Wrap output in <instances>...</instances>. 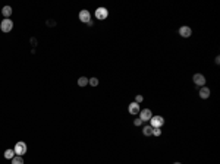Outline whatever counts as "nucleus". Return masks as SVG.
<instances>
[{"instance_id": "1", "label": "nucleus", "mask_w": 220, "mask_h": 164, "mask_svg": "<svg viewBox=\"0 0 220 164\" xmlns=\"http://www.w3.org/2000/svg\"><path fill=\"white\" fill-rule=\"evenodd\" d=\"M26 149H28V147H26V144L24 142V141L16 142V144H15V148H13L15 155H21V157H24L26 154Z\"/></svg>"}, {"instance_id": "2", "label": "nucleus", "mask_w": 220, "mask_h": 164, "mask_svg": "<svg viewBox=\"0 0 220 164\" xmlns=\"http://www.w3.org/2000/svg\"><path fill=\"white\" fill-rule=\"evenodd\" d=\"M94 16H95V19H98V21H104V19H107V16H109V10L106 8H97L95 12H94Z\"/></svg>"}, {"instance_id": "3", "label": "nucleus", "mask_w": 220, "mask_h": 164, "mask_svg": "<svg viewBox=\"0 0 220 164\" xmlns=\"http://www.w3.org/2000/svg\"><path fill=\"white\" fill-rule=\"evenodd\" d=\"M0 29H2V32H10V31L13 29L12 19H3V21L0 22Z\"/></svg>"}, {"instance_id": "4", "label": "nucleus", "mask_w": 220, "mask_h": 164, "mask_svg": "<svg viewBox=\"0 0 220 164\" xmlns=\"http://www.w3.org/2000/svg\"><path fill=\"white\" fill-rule=\"evenodd\" d=\"M150 123H151L150 125L151 128H163L164 126V117L163 116H153Z\"/></svg>"}, {"instance_id": "5", "label": "nucleus", "mask_w": 220, "mask_h": 164, "mask_svg": "<svg viewBox=\"0 0 220 164\" xmlns=\"http://www.w3.org/2000/svg\"><path fill=\"white\" fill-rule=\"evenodd\" d=\"M139 119L143 120V122H150L153 117V111L150 108H143V110H139Z\"/></svg>"}, {"instance_id": "6", "label": "nucleus", "mask_w": 220, "mask_h": 164, "mask_svg": "<svg viewBox=\"0 0 220 164\" xmlns=\"http://www.w3.org/2000/svg\"><path fill=\"white\" fill-rule=\"evenodd\" d=\"M78 18H79V21H81L82 24H88V22L91 21V13H90L87 9H82V10L79 12Z\"/></svg>"}, {"instance_id": "7", "label": "nucleus", "mask_w": 220, "mask_h": 164, "mask_svg": "<svg viewBox=\"0 0 220 164\" xmlns=\"http://www.w3.org/2000/svg\"><path fill=\"white\" fill-rule=\"evenodd\" d=\"M192 81H194V84L197 87H204L205 85V76L203 73H195Z\"/></svg>"}, {"instance_id": "8", "label": "nucleus", "mask_w": 220, "mask_h": 164, "mask_svg": "<svg viewBox=\"0 0 220 164\" xmlns=\"http://www.w3.org/2000/svg\"><path fill=\"white\" fill-rule=\"evenodd\" d=\"M179 35H180L182 38H189V37L192 35V29H191L189 26L184 25V26H180V28H179Z\"/></svg>"}, {"instance_id": "9", "label": "nucleus", "mask_w": 220, "mask_h": 164, "mask_svg": "<svg viewBox=\"0 0 220 164\" xmlns=\"http://www.w3.org/2000/svg\"><path fill=\"white\" fill-rule=\"evenodd\" d=\"M139 110H141V106L138 103H135V101L128 106V111H129V114H132V116H136L139 113Z\"/></svg>"}, {"instance_id": "10", "label": "nucleus", "mask_w": 220, "mask_h": 164, "mask_svg": "<svg viewBox=\"0 0 220 164\" xmlns=\"http://www.w3.org/2000/svg\"><path fill=\"white\" fill-rule=\"evenodd\" d=\"M210 94H211V91L208 87H200V91H198V95H200V98L203 100H207L210 97Z\"/></svg>"}, {"instance_id": "11", "label": "nucleus", "mask_w": 220, "mask_h": 164, "mask_svg": "<svg viewBox=\"0 0 220 164\" xmlns=\"http://www.w3.org/2000/svg\"><path fill=\"white\" fill-rule=\"evenodd\" d=\"M12 6H5V8L2 9V15L5 16V19H10V16H12Z\"/></svg>"}, {"instance_id": "12", "label": "nucleus", "mask_w": 220, "mask_h": 164, "mask_svg": "<svg viewBox=\"0 0 220 164\" xmlns=\"http://www.w3.org/2000/svg\"><path fill=\"white\" fill-rule=\"evenodd\" d=\"M10 161H12V164H25L24 163V157H21V155H15Z\"/></svg>"}, {"instance_id": "13", "label": "nucleus", "mask_w": 220, "mask_h": 164, "mask_svg": "<svg viewBox=\"0 0 220 164\" xmlns=\"http://www.w3.org/2000/svg\"><path fill=\"white\" fill-rule=\"evenodd\" d=\"M13 157H15V151H13V149L9 148V149L5 151V158H6V160H12Z\"/></svg>"}, {"instance_id": "14", "label": "nucleus", "mask_w": 220, "mask_h": 164, "mask_svg": "<svg viewBox=\"0 0 220 164\" xmlns=\"http://www.w3.org/2000/svg\"><path fill=\"white\" fill-rule=\"evenodd\" d=\"M143 133H144L145 136H151L153 135V128L151 126H144V128H143Z\"/></svg>"}, {"instance_id": "15", "label": "nucleus", "mask_w": 220, "mask_h": 164, "mask_svg": "<svg viewBox=\"0 0 220 164\" xmlns=\"http://www.w3.org/2000/svg\"><path fill=\"white\" fill-rule=\"evenodd\" d=\"M78 85H79V87H85V85H88V78L81 76V78L78 79Z\"/></svg>"}, {"instance_id": "16", "label": "nucleus", "mask_w": 220, "mask_h": 164, "mask_svg": "<svg viewBox=\"0 0 220 164\" xmlns=\"http://www.w3.org/2000/svg\"><path fill=\"white\" fill-rule=\"evenodd\" d=\"M161 128H153V136H160Z\"/></svg>"}, {"instance_id": "17", "label": "nucleus", "mask_w": 220, "mask_h": 164, "mask_svg": "<svg viewBox=\"0 0 220 164\" xmlns=\"http://www.w3.org/2000/svg\"><path fill=\"white\" fill-rule=\"evenodd\" d=\"M88 84H90L91 87H97V85H98V79H97V78H91V79H88Z\"/></svg>"}, {"instance_id": "18", "label": "nucleus", "mask_w": 220, "mask_h": 164, "mask_svg": "<svg viewBox=\"0 0 220 164\" xmlns=\"http://www.w3.org/2000/svg\"><path fill=\"white\" fill-rule=\"evenodd\" d=\"M143 101H144V97H143V95H136V97H135V103L141 104Z\"/></svg>"}, {"instance_id": "19", "label": "nucleus", "mask_w": 220, "mask_h": 164, "mask_svg": "<svg viewBox=\"0 0 220 164\" xmlns=\"http://www.w3.org/2000/svg\"><path fill=\"white\" fill-rule=\"evenodd\" d=\"M143 120H141V119H139V117H136L135 120H134V125H135V126H141V125H143Z\"/></svg>"}, {"instance_id": "20", "label": "nucleus", "mask_w": 220, "mask_h": 164, "mask_svg": "<svg viewBox=\"0 0 220 164\" xmlns=\"http://www.w3.org/2000/svg\"><path fill=\"white\" fill-rule=\"evenodd\" d=\"M87 25H88V26H93V25H94V21H93V19H91V21H90V22H88V24H87Z\"/></svg>"}, {"instance_id": "21", "label": "nucleus", "mask_w": 220, "mask_h": 164, "mask_svg": "<svg viewBox=\"0 0 220 164\" xmlns=\"http://www.w3.org/2000/svg\"><path fill=\"white\" fill-rule=\"evenodd\" d=\"M219 63H220V57L217 56V57H216V65H219Z\"/></svg>"}, {"instance_id": "22", "label": "nucleus", "mask_w": 220, "mask_h": 164, "mask_svg": "<svg viewBox=\"0 0 220 164\" xmlns=\"http://www.w3.org/2000/svg\"><path fill=\"white\" fill-rule=\"evenodd\" d=\"M173 164H182V163H179V161H176V163H173Z\"/></svg>"}]
</instances>
